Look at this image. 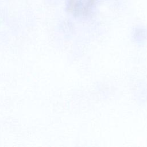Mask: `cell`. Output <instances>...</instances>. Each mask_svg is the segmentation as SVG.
Listing matches in <instances>:
<instances>
[{
	"label": "cell",
	"instance_id": "1",
	"mask_svg": "<svg viewBox=\"0 0 147 147\" xmlns=\"http://www.w3.org/2000/svg\"><path fill=\"white\" fill-rule=\"evenodd\" d=\"M95 0H68V7L76 13L81 14L87 12L94 5Z\"/></svg>",
	"mask_w": 147,
	"mask_h": 147
}]
</instances>
